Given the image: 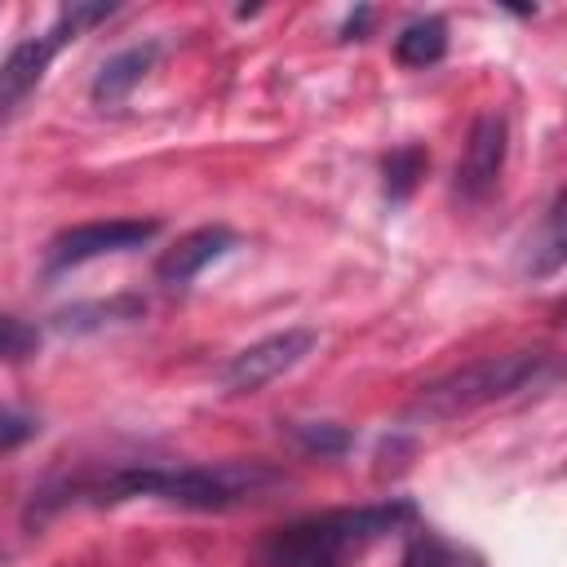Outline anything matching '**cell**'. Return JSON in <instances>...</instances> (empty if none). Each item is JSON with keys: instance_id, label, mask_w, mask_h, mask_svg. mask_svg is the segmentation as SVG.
I'll list each match as a JSON object with an SVG mask.
<instances>
[{"instance_id": "obj_1", "label": "cell", "mask_w": 567, "mask_h": 567, "mask_svg": "<svg viewBox=\"0 0 567 567\" xmlns=\"http://www.w3.org/2000/svg\"><path fill=\"white\" fill-rule=\"evenodd\" d=\"M284 474L266 461H217V465H115L106 474H75L44 483L27 523H44L66 505H120V501H168L182 509H230L279 487Z\"/></svg>"}, {"instance_id": "obj_2", "label": "cell", "mask_w": 567, "mask_h": 567, "mask_svg": "<svg viewBox=\"0 0 567 567\" xmlns=\"http://www.w3.org/2000/svg\"><path fill=\"white\" fill-rule=\"evenodd\" d=\"M416 518L412 501H385V505H359V509H328L301 523H288L270 532L248 567H341L363 545L399 532Z\"/></svg>"}, {"instance_id": "obj_3", "label": "cell", "mask_w": 567, "mask_h": 567, "mask_svg": "<svg viewBox=\"0 0 567 567\" xmlns=\"http://www.w3.org/2000/svg\"><path fill=\"white\" fill-rule=\"evenodd\" d=\"M549 372H554V359L545 350L487 354V359H474V363L421 385V394L412 399L408 416L412 421H452V416H465V412L487 408L496 399H509L518 390H532Z\"/></svg>"}, {"instance_id": "obj_4", "label": "cell", "mask_w": 567, "mask_h": 567, "mask_svg": "<svg viewBox=\"0 0 567 567\" xmlns=\"http://www.w3.org/2000/svg\"><path fill=\"white\" fill-rule=\"evenodd\" d=\"M159 235V221L151 217H111V221H80L62 235L49 239L44 248V275H62V270H75L84 261H97V257H111V252H128V248H142Z\"/></svg>"}, {"instance_id": "obj_5", "label": "cell", "mask_w": 567, "mask_h": 567, "mask_svg": "<svg viewBox=\"0 0 567 567\" xmlns=\"http://www.w3.org/2000/svg\"><path fill=\"white\" fill-rule=\"evenodd\" d=\"M315 332L310 328H284V332H270L252 346H244L239 354H230L217 372L221 390L226 394H257L261 385H270L275 377L292 372L310 350H315Z\"/></svg>"}, {"instance_id": "obj_6", "label": "cell", "mask_w": 567, "mask_h": 567, "mask_svg": "<svg viewBox=\"0 0 567 567\" xmlns=\"http://www.w3.org/2000/svg\"><path fill=\"white\" fill-rule=\"evenodd\" d=\"M505 151H509L505 115L483 111L470 124V137H465V151H461V164H456V195L465 204H483L496 190L501 168H505Z\"/></svg>"}, {"instance_id": "obj_7", "label": "cell", "mask_w": 567, "mask_h": 567, "mask_svg": "<svg viewBox=\"0 0 567 567\" xmlns=\"http://www.w3.org/2000/svg\"><path fill=\"white\" fill-rule=\"evenodd\" d=\"M62 44H66V40H58L53 31H44V35H31V40H22V44L9 49V58L0 62V124L40 89V80H44V71H49L53 53H58Z\"/></svg>"}, {"instance_id": "obj_8", "label": "cell", "mask_w": 567, "mask_h": 567, "mask_svg": "<svg viewBox=\"0 0 567 567\" xmlns=\"http://www.w3.org/2000/svg\"><path fill=\"white\" fill-rule=\"evenodd\" d=\"M235 244H239L235 230H226V226H199V230L182 235V239L155 261V279L168 284V288H186L204 266H213L217 257H226Z\"/></svg>"}, {"instance_id": "obj_9", "label": "cell", "mask_w": 567, "mask_h": 567, "mask_svg": "<svg viewBox=\"0 0 567 567\" xmlns=\"http://www.w3.org/2000/svg\"><path fill=\"white\" fill-rule=\"evenodd\" d=\"M155 58H159V44H155V40L133 44V49H120L115 58H106V62H102V71H97V75H93V84H89L93 106H102V111L124 106V97L142 84V75L155 66Z\"/></svg>"}, {"instance_id": "obj_10", "label": "cell", "mask_w": 567, "mask_h": 567, "mask_svg": "<svg viewBox=\"0 0 567 567\" xmlns=\"http://www.w3.org/2000/svg\"><path fill=\"white\" fill-rule=\"evenodd\" d=\"M443 53H447V22H443V18H416V22H408V27L394 35V58H399L403 66L425 71V66H434Z\"/></svg>"}, {"instance_id": "obj_11", "label": "cell", "mask_w": 567, "mask_h": 567, "mask_svg": "<svg viewBox=\"0 0 567 567\" xmlns=\"http://www.w3.org/2000/svg\"><path fill=\"white\" fill-rule=\"evenodd\" d=\"M563 190L549 199V208H545V221H540V230L527 239V261H523V270L532 275V279H549V275H558V266H563Z\"/></svg>"}, {"instance_id": "obj_12", "label": "cell", "mask_w": 567, "mask_h": 567, "mask_svg": "<svg viewBox=\"0 0 567 567\" xmlns=\"http://www.w3.org/2000/svg\"><path fill=\"white\" fill-rule=\"evenodd\" d=\"M425 168H430V155H425V146H399V151H390V159H385V195H390V204H403L412 190H416V182L425 177Z\"/></svg>"}, {"instance_id": "obj_13", "label": "cell", "mask_w": 567, "mask_h": 567, "mask_svg": "<svg viewBox=\"0 0 567 567\" xmlns=\"http://www.w3.org/2000/svg\"><path fill=\"white\" fill-rule=\"evenodd\" d=\"M288 434L310 456H341L354 443V434L346 425H332V421H288Z\"/></svg>"}, {"instance_id": "obj_14", "label": "cell", "mask_w": 567, "mask_h": 567, "mask_svg": "<svg viewBox=\"0 0 567 567\" xmlns=\"http://www.w3.org/2000/svg\"><path fill=\"white\" fill-rule=\"evenodd\" d=\"M111 13H115V4H102V0H97V4H89V0H71V4H62V9H58V18H53V27H49V31H53L58 40H75L80 31H89V27L106 22Z\"/></svg>"}, {"instance_id": "obj_15", "label": "cell", "mask_w": 567, "mask_h": 567, "mask_svg": "<svg viewBox=\"0 0 567 567\" xmlns=\"http://www.w3.org/2000/svg\"><path fill=\"white\" fill-rule=\"evenodd\" d=\"M35 350H40V332H35L27 319L0 310V363H22V359H31Z\"/></svg>"}, {"instance_id": "obj_16", "label": "cell", "mask_w": 567, "mask_h": 567, "mask_svg": "<svg viewBox=\"0 0 567 567\" xmlns=\"http://www.w3.org/2000/svg\"><path fill=\"white\" fill-rule=\"evenodd\" d=\"M403 567H474V563H465L456 549H447L434 536H416L408 545V554H403Z\"/></svg>"}, {"instance_id": "obj_17", "label": "cell", "mask_w": 567, "mask_h": 567, "mask_svg": "<svg viewBox=\"0 0 567 567\" xmlns=\"http://www.w3.org/2000/svg\"><path fill=\"white\" fill-rule=\"evenodd\" d=\"M35 430H40V425H35L31 416L0 408V452H13V447H22V443H27Z\"/></svg>"}, {"instance_id": "obj_18", "label": "cell", "mask_w": 567, "mask_h": 567, "mask_svg": "<svg viewBox=\"0 0 567 567\" xmlns=\"http://www.w3.org/2000/svg\"><path fill=\"white\" fill-rule=\"evenodd\" d=\"M368 18H372V9H359V13H350V18H346V27H341V35H346V40H359V31L368 27Z\"/></svg>"}]
</instances>
